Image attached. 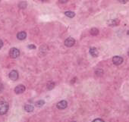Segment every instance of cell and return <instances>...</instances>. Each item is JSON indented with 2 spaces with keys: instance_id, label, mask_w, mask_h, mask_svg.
<instances>
[{
  "instance_id": "7a4b0ae2",
  "label": "cell",
  "mask_w": 129,
  "mask_h": 122,
  "mask_svg": "<svg viewBox=\"0 0 129 122\" xmlns=\"http://www.w3.org/2000/svg\"><path fill=\"white\" fill-rule=\"evenodd\" d=\"M9 55L11 58H16L20 55V51L17 48H11L9 51Z\"/></svg>"
},
{
  "instance_id": "2e32d148",
  "label": "cell",
  "mask_w": 129,
  "mask_h": 122,
  "mask_svg": "<svg viewBox=\"0 0 129 122\" xmlns=\"http://www.w3.org/2000/svg\"><path fill=\"white\" fill-rule=\"evenodd\" d=\"M55 87V83H52V82H50L47 84V86H46V88H47L48 90H52Z\"/></svg>"
},
{
  "instance_id": "9c48e42d",
  "label": "cell",
  "mask_w": 129,
  "mask_h": 122,
  "mask_svg": "<svg viewBox=\"0 0 129 122\" xmlns=\"http://www.w3.org/2000/svg\"><path fill=\"white\" fill-rule=\"evenodd\" d=\"M90 54L93 57H97V56H98L99 52H98V50L96 48L92 47V48L90 49Z\"/></svg>"
},
{
  "instance_id": "30bf717a",
  "label": "cell",
  "mask_w": 129,
  "mask_h": 122,
  "mask_svg": "<svg viewBox=\"0 0 129 122\" xmlns=\"http://www.w3.org/2000/svg\"><path fill=\"white\" fill-rule=\"evenodd\" d=\"M108 24L109 26H118L119 24V21L118 19H113V20L109 21L108 22Z\"/></svg>"
},
{
  "instance_id": "5bb4252c",
  "label": "cell",
  "mask_w": 129,
  "mask_h": 122,
  "mask_svg": "<svg viewBox=\"0 0 129 122\" xmlns=\"http://www.w3.org/2000/svg\"><path fill=\"white\" fill-rule=\"evenodd\" d=\"M44 104H45V102L43 100H38V101H37L36 102H35V105H36L37 107H38V108L42 107Z\"/></svg>"
},
{
  "instance_id": "cb8c5ba5",
  "label": "cell",
  "mask_w": 129,
  "mask_h": 122,
  "mask_svg": "<svg viewBox=\"0 0 129 122\" xmlns=\"http://www.w3.org/2000/svg\"><path fill=\"white\" fill-rule=\"evenodd\" d=\"M42 1H43V2H46V1H48V0H42Z\"/></svg>"
},
{
  "instance_id": "8992f818",
  "label": "cell",
  "mask_w": 129,
  "mask_h": 122,
  "mask_svg": "<svg viewBox=\"0 0 129 122\" xmlns=\"http://www.w3.org/2000/svg\"><path fill=\"white\" fill-rule=\"evenodd\" d=\"M25 91V87L22 84L18 85V86L15 88V93H17V94L23 93Z\"/></svg>"
},
{
  "instance_id": "ffe728a7",
  "label": "cell",
  "mask_w": 129,
  "mask_h": 122,
  "mask_svg": "<svg viewBox=\"0 0 129 122\" xmlns=\"http://www.w3.org/2000/svg\"><path fill=\"white\" fill-rule=\"evenodd\" d=\"M68 1V0H58V2H59L60 3H66Z\"/></svg>"
},
{
  "instance_id": "8fae6325",
  "label": "cell",
  "mask_w": 129,
  "mask_h": 122,
  "mask_svg": "<svg viewBox=\"0 0 129 122\" xmlns=\"http://www.w3.org/2000/svg\"><path fill=\"white\" fill-rule=\"evenodd\" d=\"M25 110L27 112H32L33 111V106L30 104H27L25 105Z\"/></svg>"
},
{
  "instance_id": "7402d4cb",
  "label": "cell",
  "mask_w": 129,
  "mask_h": 122,
  "mask_svg": "<svg viewBox=\"0 0 129 122\" xmlns=\"http://www.w3.org/2000/svg\"><path fill=\"white\" fill-rule=\"evenodd\" d=\"M2 46H3V42L1 40H0V49H1Z\"/></svg>"
},
{
  "instance_id": "484cf974",
  "label": "cell",
  "mask_w": 129,
  "mask_h": 122,
  "mask_svg": "<svg viewBox=\"0 0 129 122\" xmlns=\"http://www.w3.org/2000/svg\"><path fill=\"white\" fill-rule=\"evenodd\" d=\"M128 35H129V30H128Z\"/></svg>"
},
{
  "instance_id": "5b68a950",
  "label": "cell",
  "mask_w": 129,
  "mask_h": 122,
  "mask_svg": "<svg viewBox=\"0 0 129 122\" xmlns=\"http://www.w3.org/2000/svg\"><path fill=\"white\" fill-rule=\"evenodd\" d=\"M9 78L11 79V80H17L18 79V71H15V70H13V71H11L10 73H9Z\"/></svg>"
},
{
  "instance_id": "d6986e66",
  "label": "cell",
  "mask_w": 129,
  "mask_h": 122,
  "mask_svg": "<svg viewBox=\"0 0 129 122\" xmlns=\"http://www.w3.org/2000/svg\"><path fill=\"white\" fill-rule=\"evenodd\" d=\"M119 2L120 3H122V4H125L126 2H128V0H119Z\"/></svg>"
},
{
  "instance_id": "ba28073f",
  "label": "cell",
  "mask_w": 129,
  "mask_h": 122,
  "mask_svg": "<svg viewBox=\"0 0 129 122\" xmlns=\"http://www.w3.org/2000/svg\"><path fill=\"white\" fill-rule=\"evenodd\" d=\"M27 37V33L25 32V31H21V32H19L18 34H17V38L19 40H25Z\"/></svg>"
},
{
  "instance_id": "e0dca14e",
  "label": "cell",
  "mask_w": 129,
  "mask_h": 122,
  "mask_svg": "<svg viewBox=\"0 0 129 122\" xmlns=\"http://www.w3.org/2000/svg\"><path fill=\"white\" fill-rule=\"evenodd\" d=\"M95 74H96L97 76H101V75H103V70H101V69H97V70L95 71Z\"/></svg>"
},
{
  "instance_id": "d4e9b609",
  "label": "cell",
  "mask_w": 129,
  "mask_h": 122,
  "mask_svg": "<svg viewBox=\"0 0 129 122\" xmlns=\"http://www.w3.org/2000/svg\"><path fill=\"white\" fill-rule=\"evenodd\" d=\"M128 55H129V49H128Z\"/></svg>"
},
{
  "instance_id": "4fadbf2b",
  "label": "cell",
  "mask_w": 129,
  "mask_h": 122,
  "mask_svg": "<svg viewBox=\"0 0 129 122\" xmlns=\"http://www.w3.org/2000/svg\"><path fill=\"white\" fill-rule=\"evenodd\" d=\"M99 33V30L97 28H92L90 30V34L93 36H97Z\"/></svg>"
},
{
  "instance_id": "52a82bcc",
  "label": "cell",
  "mask_w": 129,
  "mask_h": 122,
  "mask_svg": "<svg viewBox=\"0 0 129 122\" xmlns=\"http://www.w3.org/2000/svg\"><path fill=\"white\" fill-rule=\"evenodd\" d=\"M67 106H68V102L65 100H62L60 102H58L56 105V107L58 109H65V108H67Z\"/></svg>"
},
{
  "instance_id": "44dd1931",
  "label": "cell",
  "mask_w": 129,
  "mask_h": 122,
  "mask_svg": "<svg viewBox=\"0 0 129 122\" xmlns=\"http://www.w3.org/2000/svg\"><path fill=\"white\" fill-rule=\"evenodd\" d=\"M3 88H4V87H3V85L1 83H0V92H1L2 90H3Z\"/></svg>"
},
{
  "instance_id": "277c9868",
  "label": "cell",
  "mask_w": 129,
  "mask_h": 122,
  "mask_svg": "<svg viewBox=\"0 0 129 122\" xmlns=\"http://www.w3.org/2000/svg\"><path fill=\"white\" fill-rule=\"evenodd\" d=\"M65 45L68 47H72L75 45V40L72 37H68L65 40Z\"/></svg>"
},
{
  "instance_id": "6da1fadb",
  "label": "cell",
  "mask_w": 129,
  "mask_h": 122,
  "mask_svg": "<svg viewBox=\"0 0 129 122\" xmlns=\"http://www.w3.org/2000/svg\"><path fill=\"white\" fill-rule=\"evenodd\" d=\"M8 104L6 102H0V115H3L7 113L8 110Z\"/></svg>"
},
{
  "instance_id": "603a6c76",
  "label": "cell",
  "mask_w": 129,
  "mask_h": 122,
  "mask_svg": "<svg viewBox=\"0 0 129 122\" xmlns=\"http://www.w3.org/2000/svg\"><path fill=\"white\" fill-rule=\"evenodd\" d=\"M104 121L103 119H100V118H97L95 120H93V121Z\"/></svg>"
},
{
  "instance_id": "9a60e30c",
  "label": "cell",
  "mask_w": 129,
  "mask_h": 122,
  "mask_svg": "<svg viewBox=\"0 0 129 122\" xmlns=\"http://www.w3.org/2000/svg\"><path fill=\"white\" fill-rule=\"evenodd\" d=\"M27 3L26 2L22 1V2H21L19 3L18 7H19L20 8H25L27 7Z\"/></svg>"
},
{
  "instance_id": "7c38bea8",
  "label": "cell",
  "mask_w": 129,
  "mask_h": 122,
  "mask_svg": "<svg viewBox=\"0 0 129 122\" xmlns=\"http://www.w3.org/2000/svg\"><path fill=\"white\" fill-rule=\"evenodd\" d=\"M65 15L67 17L70 18H74V17L75 16V12H74V11H65Z\"/></svg>"
},
{
  "instance_id": "3957f363",
  "label": "cell",
  "mask_w": 129,
  "mask_h": 122,
  "mask_svg": "<svg viewBox=\"0 0 129 122\" xmlns=\"http://www.w3.org/2000/svg\"><path fill=\"white\" fill-rule=\"evenodd\" d=\"M123 61L124 59L121 56H115L112 58V62L115 65H120L121 64H122Z\"/></svg>"
},
{
  "instance_id": "ac0fdd59",
  "label": "cell",
  "mask_w": 129,
  "mask_h": 122,
  "mask_svg": "<svg viewBox=\"0 0 129 122\" xmlns=\"http://www.w3.org/2000/svg\"><path fill=\"white\" fill-rule=\"evenodd\" d=\"M27 47H28V49H36V46H35L34 45H32V44L29 45Z\"/></svg>"
}]
</instances>
